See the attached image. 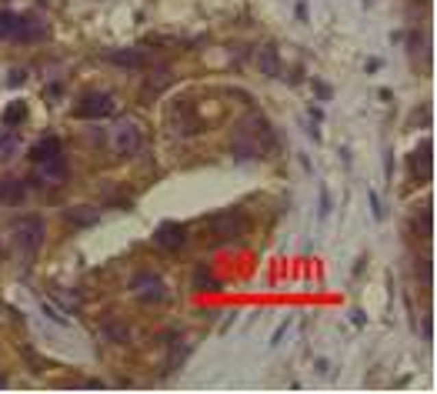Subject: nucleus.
Wrapping results in <instances>:
<instances>
[{
    "label": "nucleus",
    "mask_w": 437,
    "mask_h": 394,
    "mask_svg": "<svg viewBox=\"0 0 437 394\" xmlns=\"http://www.w3.org/2000/svg\"><path fill=\"white\" fill-rule=\"evenodd\" d=\"M107 147L117 154V158H134L140 147H144V134H140V124L130 121V117H121L107 127Z\"/></svg>",
    "instance_id": "nucleus-1"
},
{
    "label": "nucleus",
    "mask_w": 437,
    "mask_h": 394,
    "mask_svg": "<svg viewBox=\"0 0 437 394\" xmlns=\"http://www.w3.org/2000/svg\"><path fill=\"white\" fill-rule=\"evenodd\" d=\"M74 114L84 117V121H101V117H110V114H114V94H103V90L87 94V97L77 104Z\"/></svg>",
    "instance_id": "nucleus-2"
},
{
    "label": "nucleus",
    "mask_w": 437,
    "mask_h": 394,
    "mask_svg": "<svg viewBox=\"0 0 437 394\" xmlns=\"http://www.w3.org/2000/svg\"><path fill=\"white\" fill-rule=\"evenodd\" d=\"M130 288H134V294H137L140 301H147V304H160V301L171 297L167 288H164V281H160L157 274H137Z\"/></svg>",
    "instance_id": "nucleus-3"
},
{
    "label": "nucleus",
    "mask_w": 437,
    "mask_h": 394,
    "mask_svg": "<svg viewBox=\"0 0 437 394\" xmlns=\"http://www.w3.org/2000/svg\"><path fill=\"white\" fill-rule=\"evenodd\" d=\"M210 234L217 244H231L244 234V221L237 214H221V217H210Z\"/></svg>",
    "instance_id": "nucleus-4"
},
{
    "label": "nucleus",
    "mask_w": 437,
    "mask_h": 394,
    "mask_svg": "<svg viewBox=\"0 0 437 394\" xmlns=\"http://www.w3.org/2000/svg\"><path fill=\"white\" fill-rule=\"evenodd\" d=\"M17 241H21V247H24L27 254H37V247L44 241V221L40 217H24L17 224Z\"/></svg>",
    "instance_id": "nucleus-5"
},
{
    "label": "nucleus",
    "mask_w": 437,
    "mask_h": 394,
    "mask_svg": "<svg viewBox=\"0 0 437 394\" xmlns=\"http://www.w3.org/2000/svg\"><path fill=\"white\" fill-rule=\"evenodd\" d=\"M431 154H434V147H431V140H424L411 158H408L411 174H414V184H427V181H431Z\"/></svg>",
    "instance_id": "nucleus-6"
},
{
    "label": "nucleus",
    "mask_w": 437,
    "mask_h": 394,
    "mask_svg": "<svg viewBox=\"0 0 437 394\" xmlns=\"http://www.w3.org/2000/svg\"><path fill=\"white\" fill-rule=\"evenodd\" d=\"M154 241L164 247V251H180V247L187 244V231H184L180 224H174V221H164V224L157 227Z\"/></svg>",
    "instance_id": "nucleus-7"
},
{
    "label": "nucleus",
    "mask_w": 437,
    "mask_h": 394,
    "mask_svg": "<svg viewBox=\"0 0 437 394\" xmlns=\"http://www.w3.org/2000/svg\"><path fill=\"white\" fill-rule=\"evenodd\" d=\"M14 37H21V40H44L47 37V24L40 17H24V21H17V34Z\"/></svg>",
    "instance_id": "nucleus-8"
},
{
    "label": "nucleus",
    "mask_w": 437,
    "mask_h": 394,
    "mask_svg": "<svg viewBox=\"0 0 437 394\" xmlns=\"http://www.w3.org/2000/svg\"><path fill=\"white\" fill-rule=\"evenodd\" d=\"M53 158H60V140L57 137H44L40 144L30 147V160H37V164H47Z\"/></svg>",
    "instance_id": "nucleus-9"
},
{
    "label": "nucleus",
    "mask_w": 437,
    "mask_h": 394,
    "mask_svg": "<svg viewBox=\"0 0 437 394\" xmlns=\"http://www.w3.org/2000/svg\"><path fill=\"white\" fill-rule=\"evenodd\" d=\"M107 60L110 64H121V67H144L147 64V53L144 51H117V53H107Z\"/></svg>",
    "instance_id": "nucleus-10"
},
{
    "label": "nucleus",
    "mask_w": 437,
    "mask_h": 394,
    "mask_svg": "<svg viewBox=\"0 0 437 394\" xmlns=\"http://www.w3.org/2000/svg\"><path fill=\"white\" fill-rule=\"evenodd\" d=\"M64 217H67V221H71V224H77V227H90V224H97V217H101V214H97V210L94 208H67L64 210Z\"/></svg>",
    "instance_id": "nucleus-11"
},
{
    "label": "nucleus",
    "mask_w": 437,
    "mask_h": 394,
    "mask_svg": "<svg viewBox=\"0 0 437 394\" xmlns=\"http://www.w3.org/2000/svg\"><path fill=\"white\" fill-rule=\"evenodd\" d=\"M24 197V184L17 181V177H10V181H3L0 184V201H7V204H17Z\"/></svg>",
    "instance_id": "nucleus-12"
},
{
    "label": "nucleus",
    "mask_w": 437,
    "mask_h": 394,
    "mask_svg": "<svg viewBox=\"0 0 437 394\" xmlns=\"http://www.w3.org/2000/svg\"><path fill=\"white\" fill-rule=\"evenodd\" d=\"M17 14L14 10H0V37H14L17 34Z\"/></svg>",
    "instance_id": "nucleus-13"
},
{
    "label": "nucleus",
    "mask_w": 437,
    "mask_h": 394,
    "mask_svg": "<svg viewBox=\"0 0 437 394\" xmlns=\"http://www.w3.org/2000/svg\"><path fill=\"white\" fill-rule=\"evenodd\" d=\"M414 234H417V237L431 234V208H427V204H424V208H421V214L414 217Z\"/></svg>",
    "instance_id": "nucleus-14"
},
{
    "label": "nucleus",
    "mask_w": 437,
    "mask_h": 394,
    "mask_svg": "<svg viewBox=\"0 0 437 394\" xmlns=\"http://www.w3.org/2000/svg\"><path fill=\"white\" fill-rule=\"evenodd\" d=\"M194 284H197V291H221V281H217V278H210L204 267H197V271H194Z\"/></svg>",
    "instance_id": "nucleus-15"
},
{
    "label": "nucleus",
    "mask_w": 437,
    "mask_h": 394,
    "mask_svg": "<svg viewBox=\"0 0 437 394\" xmlns=\"http://www.w3.org/2000/svg\"><path fill=\"white\" fill-rule=\"evenodd\" d=\"M171 71H154V77H151V94H157V90H164V87H171Z\"/></svg>",
    "instance_id": "nucleus-16"
},
{
    "label": "nucleus",
    "mask_w": 437,
    "mask_h": 394,
    "mask_svg": "<svg viewBox=\"0 0 437 394\" xmlns=\"http://www.w3.org/2000/svg\"><path fill=\"white\" fill-rule=\"evenodd\" d=\"M103 338H114V341H127V328L124 324H103Z\"/></svg>",
    "instance_id": "nucleus-17"
},
{
    "label": "nucleus",
    "mask_w": 437,
    "mask_h": 394,
    "mask_svg": "<svg viewBox=\"0 0 437 394\" xmlns=\"http://www.w3.org/2000/svg\"><path fill=\"white\" fill-rule=\"evenodd\" d=\"M264 71H267V74H271V71H277V57H274V51L264 53Z\"/></svg>",
    "instance_id": "nucleus-18"
},
{
    "label": "nucleus",
    "mask_w": 437,
    "mask_h": 394,
    "mask_svg": "<svg viewBox=\"0 0 437 394\" xmlns=\"http://www.w3.org/2000/svg\"><path fill=\"white\" fill-rule=\"evenodd\" d=\"M21 117H24V107L21 104H14L10 110H7V124H14V121H21Z\"/></svg>",
    "instance_id": "nucleus-19"
},
{
    "label": "nucleus",
    "mask_w": 437,
    "mask_h": 394,
    "mask_svg": "<svg viewBox=\"0 0 437 394\" xmlns=\"http://www.w3.org/2000/svg\"><path fill=\"white\" fill-rule=\"evenodd\" d=\"M331 214V201H327V194H321V217H327Z\"/></svg>",
    "instance_id": "nucleus-20"
},
{
    "label": "nucleus",
    "mask_w": 437,
    "mask_h": 394,
    "mask_svg": "<svg viewBox=\"0 0 437 394\" xmlns=\"http://www.w3.org/2000/svg\"><path fill=\"white\" fill-rule=\"evenodd\" d=\"M3 384H7V378H3V374H0V388H3Z\"/></svg>",
    "instance_id": "nucleus-21"
}]
</instances>
